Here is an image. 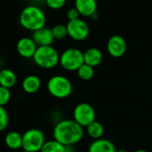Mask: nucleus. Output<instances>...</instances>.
Returning a JSON list of instances; mask_svg holds the SVG:
<instances>
[{
    "label": "nucleus",
    "mask_w": 152,
    "mask_h": 152,
    "mask_svg": "<svg viewBox=\"0 0 152 152\" xmlns=\"http://www.w3.org/2000/svg\"><path fill=\"white\" fill-rule=\"evenodd\" d=\"M116 152H129V151L124 150V149H120V150H116Z\"/></svg>",
    "instance_id": "cd10ccee"
},
{
    "label": "nucleus",
    "mask_w": 152,
    "mask_h": 152,
    "mask_svg": "<svg viewBox=\"0 0 152 152\" xmlns=\"http://www.w3.org/2000/svg\"><path fill=\"white\" fill-rule=\"evenodd\" d=\"M19 21L24 29L33 32L45 27L46 15L39 7L28 6L21 12Z\"/></svg>",
    "instance_id": "f03ea898"
},
{
    "label": "nucleus",
    "mask_w": 152,
    "mask_h": 152,
    "mask_svg": "<svg viewBox=\"0 0 152 152\" xmlns=\"http://www.w3.org/2000/svg\"><path fill=\"white\" fill-rule=\"evenodd\" d=\"M45 1L49 8L57 10L62 8L65 5L66 0H45Z\"/></svg>",
    "instance_id": "b1692460"
},
{
    "label": "nucleus",
    "mask_w": 152,
    "mask_h": 152,
    "mask_svg": "<svg viewBox=\"0 0 152 152\" xmlns=\"http://www.w3.org/2000/svg\"><path fill=\"white\" fill-rule=\"evenodd\" d=\"M52 33L55 39H63L66 36H68L66 25L64 24H56L52 29Z\"/></svg>",
    "instance_id": "412c9836"
},
{
    "label": "nucleus",
    "mask_w": 152,
    "mask_h": 152,
    "mask_svg": "<svg viewBox=\"0 0 152 152\" xmlns=\"http://www.w3.org/2000/svg\"><path fill=\"white\" fill-rule=\"evenodd\" d=\"M75 8L78 10L81 15L91 17L95 12H97V1L96 0H75Z\"/></svg>",
    "instance_id": "f8f14e48"
},
{
    "label": "nucleus",
    "mask_w": 152,
    "mask_h": 152,
    "mask_svg": "<svg viewBox=\"0 0 152 152\" xmlns=\"http://www.w3.org/2000/svg\"><path fill=\"white\" fill-rule=\"evenodd\" d=\"M17 82V77L15 73L10 69H3L0 71V86L11 89Z\"/></svg>",
    "instance_id": "dca6fc26"
},
{
    "label": "nucleus",
    "mask_w": 152,
    "mask_h": 152,
    "mask_svg": "<svg viewBox=\"0 0 152 152\" xmlns=\"http://www.w3.org/2000/svg\"><path fill=\"white\" fill-rule=\"evenodd\" d=\"M91 18L92 20H97V19L99 18V14H98V12H95L93 15H91Z\"/></svg>",
    "instance_id": "a878e982"
},
{
    "label": "nucleus",
    "mask_w": 152,
    "mask_h": 152,
    "mask_svg": "<svg viewBox=\"0 0 152 152\" xmlns=\"http://www.w3.org/2000/svg\"><path fill=\"white\" fill-rule=\"evenodd\" d=\"M9 117L4 107L0 106V132H3L8 125Z\"/></svg>",
    "instance_id": "5701e85b"
},
{
    "label": "nucleus",
    "mask_w": 152,
    "mask_h": 152,
    "mask_svg": "<svg viewBox=\"0 0 152 152\" xmlns=\"http://www.w3.org/2000/svg\"><path fill=\"white\" fill-rule=\"evenodd\" d=\"M107 48L111 56L115 58H119L125 54L127 45L122 36L114 35L108 39Z\"/></svg>",
    "instance_id": "1a4fd4ad"
},
{
    "label": "nucleus",
    "mask_w": 152,
    "mask_h": 152,
    "mask_svg": "<svg viewBox=\"0 0 152 152\" xmlns=\"http://www.w3.org/2000/svg\"><path fill=\"white\" fill-rule=\"evenodd\" d=\"M41 87V81L37 75H28L23 79L22 83L23 90L29 94H33L37 92Z\"/></svg>",
    "instance_id": "2eb2a0df"
},
{
    "label": "nucleus",
    "mask_w": 152,
    "mask_h": 152,
    "mask_svg": "<svg viewBox=\"0 0 152 152\" xmlns=\"http://www.w3.org/2000/svg\"><path fill=\"white\" fill-rule=\"evenodd\" d=\"M134 152H148V151L147 150H144V149H138V150H136Z\"/></svg>",
    "instance_id": "bb28decb"
},
{
    "label": "nucleus",
    "mask_w": 152,
    "mask_h": 152,
    "mask_svg": "<svg viewBox=\"0 0 152 152\" xmlns=\"http://www.w3.org/2000/svg\"><path fill=\"white\" fill-rule=\"evenodd\" d=\"M22 152H29V151H25V150H23V151H22Z\"/></svg>",
    "instance_id": "c85d7f7f"
},
{
    "label": "nucleus",
    "mask_w": 152,
    "mask_h": 152,
    "mask_svg": "<svg viewBox=\"0 0 152 152\" xmlns=\"http://www.w3.org/2000/svg\"><path fill=\"white\" fill-rule=\"evenodd\" d=\"M11 99V92L10 90L5 87L0 86V106H6Z\"/></svg>",
    "instance_id": "4be33fe9"
},
{
    "label": "nucleus",
    "mask_w": 152,
    "mask_h": 152,
    "mask_svg": "<svg viewBox=\"0 0 152 152\" xmlns=\"http://www.w3.org/2000/svg\"><path fill=\"white\" fill-rule=\"evenodd\" d=\"M88 152H116V150L112 141L102 138L93 140L89 147Z\"/></svg>",
    "instance_id": "ddd939ff"
},
{
    "label": "nucleus",
    "mask_w": 152,
    "mask_h": 152,
    "mask_svg": "<svg viewBox=\"0 0 152 152\" xmlns=\"http://www.w3.org/2000/svg\"><path fill=\"white\" fill-rule=\"evenodd\" d=\"M39 152H65V146L54 139L46 141Z\"/></svg>",
    "instance_id": "6ab92c4d"
},
{
    "label": "nucleus",
    "mask_w": 152,
    "mask_h": 152,
    "mask_svg": "<svg viewBox=\"0 0 152 152\" xmlns=\"http://www.w3.org/2000/svg\"><path fill=\"white\" fill-rule=\"evenodd\" d=\"M60 65L66 71H76L84 64L83 52L78 48H67L60 55Z\"/></svg>",
    "instance_id": "39448f33"
},
{
    "label": "nucleus",
    "mask_w": 152,
    "mask_h": 152,
    "mask_svg": "<svg viewBox=\"0 0 152 152\" xmlns=\"http://www.w3.org/2000/svg\"><path fill=\"white\" fill-rule=\"evenodd\" d=\"M86 128H87V133L91 139H93L94 140L102 139L105 131H104V127L101 124V123H99L98 121H94L90 125H88Z\"/></svg>",
    "instance_id": "a211bd4d"
},
{
    "label": "nucleus",
    "mask_w": 152,
    "mask_h": 152,
    "mask_svg": "<svg viewBox=\"0 0 152 152\" xmlns=\"http://www.w3.org/2000/svg\"><path fill=\"white\" fill-rule=\"evenodd\" d=\"M83 127L78 124L73 119L59 121L53 130L54 139L64 146H73L83 138Z\"/></svg>",
    "instance_id": "f257e3e1"
},
{
    "label": "nucleus",
    "mask_w": 152,
    "mask_h": 152,
    "mask_svg": "<svg viewBox=\"0 0 152 152\" xmlns=\"http://www.w3.org/2000/svg\"><path fill=\"white\" fill-rule=\"evenodd\" d=\"M49 94L56 99H65L72 92V84L68 78L63 75H55L47 84Z\"/></svg>",
    "instance_id": "20e7f679"
},
{
    "label": "nucleus",
    "mask_w": 152,
    "mask_h": 152,
    "mask_svg": "<svg viewBox=\"0 0 152 152\" xmlns=\"http://www.w3.org/2000/svg\"><path fill=\"white\" fill-rule=\"evenodd\" d=\"M77 74L82 80L90 81L94 76V68L91 65L84 64L77 70Z\"/></svg>",
    "instance_id": "aec40b11"
},
{
    "label": "nucleus",
    "mask_w": 152,
    "mask_h": 152,
    "mask_svg": "<svg viewBox=\"0 0 152 152\" xmlns=\"http://www.w3.org/2000/svg\"><path fill=\"white\" fill-rule=\"evenodd\" d=\"M84 64L92 66L93 68L99 65L103 60V54L97 48H91L83 53Z\"/></svg>",
    "instance_id": "4468645a"
},
{
    "label": "nucleus",
    "mask_w": 152,
    "mask_h": 152,
    "mask_svg": "<svg viewBox=\"0 0 152 152\" xmlns=\"http://www.w3.org/2000/svg\"><path fill=\"white\" fill-rule=\"evenodd\" d=\"M6 145L11 149L23 148V135L17 132H9L5 137Z\"/></svg>",
    "instance_id": "f3484780"
},
{
    "label": "nucleus",
    "mask_w": 152,
    "mask_h": 152,
    "mask_svg": "<svg viewBox=\"0 0 152 152\" xmlns=\"http://www.w3.org/2000/svg\"><path fill=\"white\" fill-rule=\"evenodd\" d=\"M73 120L83 127H87L96 121V111L94 107L86 102L80 103L73 109Z\"/></svg>",
    "instance_id": "0eeeda50"
},
{
    "label": "nucleus",
    "mask_w": 152,
    "mask_h": 152,
    "mask_svg": "<svg viewBox=\"0 0 152 152\" xmlns=\"http://www.w3.org/2000/svg\"><path fill=\"white\" fill-rule=\"evenodd\" d=\"M38 46L31 38H22L17 41L16 50L24 58H31L35 55Z\"/></svg>",
    "instance_id": "9d476101"
},
{
    "label": "nucleus",
    "mask_w": 152,
    "mask_h": 152,
    "mask_svg": "<svg viewBox=\"0 0 152 152\" xmlns=\"http://www.w3.org/2000/svg\"><path fill=\"white\" fill-rule=\"evenodd\" d=\"M32 58L38 66L44 69H52L59 64L60 55L52 46L38 47Z\"/></svg>",
    "instance_id": "7ed1b4c3"
},
{
    "label": "nucleus",
    "mask_w": 152,
    "mask_h": 152,
    "mask_svg": "<svg viewBox=\"0 0 152 152\" xmlns=\"http://www.w3.org/2000/svg\"><path fill=\"white\" fill-rule=\"evenodd\" d=\"M68 36L76 41L86 39L90 34V28L87 23L82 19L69 21L66 24Z\"/></svg>",
    "instance_id": "6e6552de"
},
{
    "label": "nucleus",
    "mask_w": 152,
    "mask_h": 152,
    "mask_svg": "<svg viewBox=\"0 0 152 152\" xmlns=\"http://www.w3.org/2000/svg\"><path fill=\"white\" fill-rule=\"evenodd\" d=\"M0 71H1V70H0Z\"/></svg>",
    "instance_id": "c756f323"
},
{
    "label": "nucleus",
    "mask_w": 152,
    "mask_h": 152,
    "mask_svg": "<svg viewBox=\"0 0 152 152\" xmlns=\"http://www.w3.org/2000/svg\"><path fill=\"white\" fill-rule=\"evenodd\" d=\"M45 142V135L39 129H30L23 134V148L25 151L39 152Z\"/></svg>",
    "instance_id": "423d86ee"
},
{
    "label": "nucleus",
    "mask_w": 152,
    "mask_h": 152,
    "mask_svg": "<svg viewBox=\"0 0 152 152\" xmlns=\"http://www.w3.org/2000/svg\"><path fill=\"white\" fill-rule=\"evenodd\" d=\"M38 47L51 46L55 38L52 33V30L48 28H41L36 31H33L31 38Z\"/></svg>",
    "instance_id": "9b49d317"
},
{
    "label": "nucleus",
    "mask_w": 152,
    "mask_h": 152,
    "mask_svg": "<svg viewBox=\"0 0 152 152\" xmlns=\"http://www.w3.org/2000/svg\"><path fill=\"white\" fill-rule=\"evenodd\" d=\"M67 18L69 21H74V20H77V19H80V13L78 12V10L76 9L75 7L74 8H71L67 11Z\"/></svg>",
    "instance_id": "393cba45"
}]
</instances>
